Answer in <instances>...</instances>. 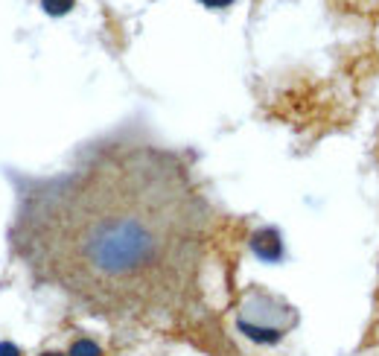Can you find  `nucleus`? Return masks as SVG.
Returning a JSON list of instances; mask_svg holds the SVG:
<instances>
[{"label": "nucleus", "instance_id": "nucleus-4", "mask_svg": "<svg viewBox=\"0 0 379 356\" xmlns=\"http://www.w3.org/2000/svg\"><path fill=\"white\" fill-rule=\"evenodd\" d=\"M71 356H103V350H100V345H97V342H90V339H79V342H73Z\"/></svg>", "mask_w": 379, "mask_h": 356}, {"label": "nucleus", "instance_id": "nucleus-5", "mask_svg": "<svg viewBox=\"0 0 379 356\" xmlns=\"http://www.w3.org/2000/svg\"><path fill=\"white\" fill-rule=\"evenodd\" d=\"M41 6H44L50 15H65V12L73 6V0H41Z\"/></svg>", "mask_w": 379, "mask_h": 356}, {"label": "nucleus", "instance_id": "nucleus-6", "mask_svg": "<svg viewBox=\"0 0 379 356\" xmlns=\"http://www.w3.org/2000/svg\"><path fill=\"white\" fill-rule=\"evenodd\" d=\"M0 356H21V347L12 342H0Z\"/></svg>", "mask_w": 379, "mask_h": 356}, {"label": "nucleus", "instance_id": "nucleus-2", "mask_svg": "<svg viewBox=\"0 0 379 356\" xmlns=\"http://www.w3.org/2000/svg\"><path fill=\"white\" fill-rule=\"evenodd\" d=\"M295 321H298V315L289 304H283L280 298H274L269 293H260V289L248 293V298L242 301L239 315H237L239 330L260 345H271V342L283 339L295 327Z\"/></svg>", "mask_w": 379, "mask_h": 356}, {"label": "nucleus", "instance_id": "nucleus-1", "mask_svg": "<svg viewBox=\"0 0 379 356\" xmlns=\"http://www.w3.org/2000/svg\"><path fill=\"white\" fill-rule=\"evenodd\" d=\"M204 237L207 205L161 149H108L65 176L18 178L15 254L93 312L149 318L184 307Z\"/></svg>", "mask_w": 379, "mask_h": 356}, {"label": "nucleus", "instance_id": "nucleus-8", "mask_svg": "<svg viewBox=\"0 0 379 356\" xmlns=\"http://www.w3.org/2000/svg\"><path fill=\"white\" fill-rule=\"evenodd\" d=\"M41 356H61V353H53V350H47V353H41Z\"/></svg>", "mask_w": 379, "mask_h": 356}, {"label": "nucleus", "instance_id": "nucleus-3", "mask_svg": "<svg viewBox=\"0 0 379 356\" xmlns=\"http://www.w3.org/2000/svg\"><path fill=\"white\" fill-rule=\"evenodd\" d=\"M251 245H254L257 257H263V260H277V257H280V240H277L274 231H260V234H254Z\"/></svg>", "mask_w": 379, "mask_h": 356}, {"label": "nucleus", "instance_id": "nucleus-7", "mask_svg": "<svg viewBox=\"0 0 379 356\" xmlns=\"http://www.w3.org/2000/svg\"><path fill=\"white\" fill-rule=\"evenodd\" d=\"M202 4H204V6H213V9H219V6H228L231 0H202Z\"/></svg>", "mask_w": 379, "mask_h": 356}]
</instances>
